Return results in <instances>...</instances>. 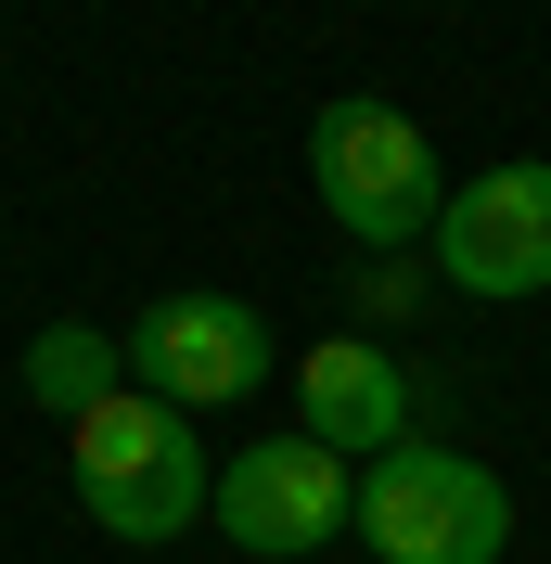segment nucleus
Wrapping results in <instances>:
<instances>
[{
	"mask_svg": "<svg viewBox=\"0 0 551 564\" xmlns=\"http://www.w3.org/2000/svg\"><path fill=\"white\" fill-rule=\"evenodd\" d=\"M218 539L231 552H270V564H295V552H321L334 527H359V488H346V449H321L309 423L295 436H270V449H231L218 462Z\"/></svg>",
	"mask_w": 551,
	"mask_h": 564,
	"instance_id": "obj_4",
	"label": "nucleus"
},
{
	"mask_svg": "<svg viewBox=\"0 0 551 564\" xmlns=\"http://www.w3.org/2000/svg\"><path fill=\"white\" fill-rule=\"evenodd\" d=\"M77 500H90L116 539H180L218 500L206 449H193V411H168V398H104V411H77Z\"/></svg>",
	"mask_w": 551,
	"mask_h": 564,
	"instance_id": "obj_1",
	"label": "nucleus"
},
{
	"mask_svg": "<svg viewBox=\"0 0 551 564\" xmlns=\"http://www.w3.org/2000/svg\"><path fill=\"white\" fill-rule=\"evenodd\" d=\"M129 359H141V386L168 411H231V398L270 386V321L244 295H154L129 321Z\"/></svg>",
	"mask_w": 551,
	"mask_h": 564,
	"instance_id": "obj_5",
	"label": "nucleus"
},
{
	"mask_svg": "<svg viewBox=\"0 0 551 564\" xmlns=\"http://www.w3.org/2000/svg\"><path fill=\"white\" fill-rule=\"evenodd\" d=\"M359 539L385 564H500L514 552V488L462 449H385L359 475Z\"/></svg>",
	"mask_w": 551,
	"mask_h": 564,
	"instance_id": "obj_3",
	"label": "nucleus"
},
{
	"mask_svg": "<svg viewBox=\"0 0 551 564\" xmlns=\"http://www.w3.org/2000/svg\"><path fill=\"white\" fill-rule=\"evenodd\" d=\"M436 270L462 295H551V167H487L436 206Z\"/></svg>",
	"mask_w": 551,
	"mask_h": 564,
	"instance_id": "obj_6",
	"label": "nucleus"
},
{
	"mask_svg": "<svg viewBox=\"0 0 551 564\" xmlns=\"http://www.w3.org/2000/svg\"><path fill=\"white\" fill-rule=\"evenodd\" d=\"M309 180L334 206V231H359V245H436V206H449L436 141L398 104H321L309 116Z\"/></svg>",
	"mask_w": 551,
	"mask_h": 564,
	"instance_id": "obj_2",
	"label": "nucleus"
},
{
	"mask_svg": "<svg viewBox=\"0 0 551 564\" xmlns=\"http://www.w3.org/2000/svg\"><path fill=\"white\" fill-rule=\"evenodd\" d=\"M295 398H309V436L321 449H398V436H411V372H398V359L385 347H309L295 359Z\"/></svg>",
	"mask_w": 551,
	"mask_h": 564,
	"instance_id": "obj_7",
	"label": "nucleus"
},
{
	"mask_svg": "<svg viewBox=\"0 0 551 564\" xmlns=\"http://www.w3.org/2000/svg\"><path fill=\"white\" fill-rule=\"evenodd\" d=\"M116 359H129L116 334H90V321H52V334L26 347V398L77 423V411H104V398H116Z\"/></svg>",
	"mask_w": 551,
	"mask_h": 564,
	"instance_id": "obj_8",
	"label": "nucleus"
}]
</instances>
